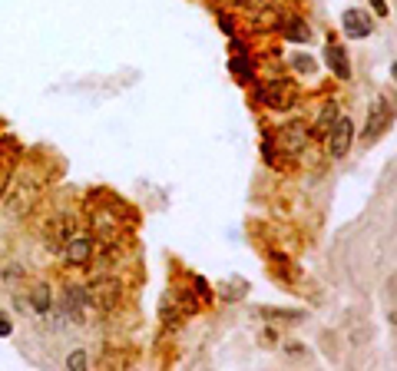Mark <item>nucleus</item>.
Segmentation results:
<instances>
[{"instance_id":"nucleus-12","label":"nucleus","mask_w":397,"mask_h":371,"mask_svg":"<svg viewBox=\"0 0 397 371\" xmlns=\"http://www.w3.org/2000/svg\"><path fill=\"white\" fill-rule=\"evenodd\" d=\"M229 67H232V73L238 77V80H248V77H252V63H248L245 56H235Z\"/></svg>"},{"instance_id":"nucleus-10","label":"nucleus","mask_w":397,"mask_h":371,"mask_svg":"<svg viewBox=\"0 0 397 371\" xmlns=\"http://www.w3.org/2000/svg\"><path fill=\"white\" fill-rule=\"evenodd\" d=\"M30 302H33L37 312H47V308H50V289H47V285H37L33 295H30Z\"/></svg>"},{"instance_id":"nucleus-13","label":"nucleus","mask_w":397,"mask_h":371,"mask_svg":"<svg viewBox=\"0 0 397 371\" xmlns=\"http://www.w3.org/2000/svg\"><path fill=\"white\" fill-rule=\"evenodd\" d=\"M70 368L73 371H83V365H86V355H83V352H73V355H70V361H67Z\"/></svg>"},{"instance_id":"nucleus-2","label":"nucleus","mask_w":397,"mask_h":371,"mask_svg":"<svg viewBox=\"0 0 397 371\" xmlns=\"http://www.w3.org/2000/svg\"><path fill=\"white\" fill-rule=\"evenodd\" d=\"M86 302L96 305V308H103V312L116 308V302H120V282H113V278H99L96 285H90Z\"/></svg>"},{"instance_id":"nucleus-8","label":"nucleus","mask_w":397,"mask_h":371,"mask_svg":"<svg viewBox=\"0 0 397 371\" xmlns=\"http://www.w3.org/2000/svg\"><path fill=\"white\" fill-rule=\"evenodd\" d=\"M338 120V103L334 100H328L325 106H321V116L315 120V126H311V133L315 136H328V129H331V123Z\"/></svg>"},{"instance_id":"nucleus-9","label":"nucleus","mask_w":397,"mask_h":371,"mask_svg":"<svg viewBox=\"0 0 397 371\" xmlns=\"http://www.w3.org/2000/svg\"><path fill=\"white\" fill-rule=\"evenodd\" d=\"M308 37H311V30H308V24H305V20H298V17H291V20L285 24V40L308 43Z\"/></svg>"},{"instance_id":"nucleus-16","label":"nucleus","mask_w":397,"mask_h":371,"mask_svg":"<svg viewBox=\"0 0 397 371\" xmlns=\"http://www.w3.org/2000/svg\"><path fill=\"white\" fill-rule=\"evenodd\" d=\"M371 10L378 17H387V3H384V0H371Z\"/></svg>"},{"instance_id":"nucleus-4","label":"nucleus","mask_w":397,"mask_h":371,"mask_svg":"<svg viewBox=\"0 0 397 371\" xmlns=\"http://www.w3.org/2000/svg\"><path fill=\"white\" fill-rule=\"evenodd\" d=\"M387 123H391V103H387V100H374V103H371V116H368V129H364V136L368 139L381 136Z\"/></svg>"},{"instance_id":"nucleus-11","label":"nucleus","mask_w":397,"mask_h":371,"mask_svg":"<svg viewBox=\"0 0 397 371\" xmlns=\"http://www.w3.org/2000/svg\"><path fill=\"white\" fill-rule=\"evenodd\" d=\"M305 146V129L302 126H288V150L298 152Z\"/></svg>"},{"instance_id":"nucleus-15","label":"nucleus","mask_w":397,"mask_h":371,"mask_svg":"<svg viewBox=\"0 0 397 371\" xmlns=\"http://www.w3.org/2000/svg\"><path fill=\"white\" fill-rule=\"evenodd\" d=\"M10 331H14V325H10V318H7V315H0V338H7Z\"/></svg>"},{"instance_id":"nucleus-14","label":"nucleus","mask_w":397,"mask_h":371,"mask_svg":"<svg viewBox=\"0 0 397 371\" xmlns=\"http://www.w3.org/2000/svg\"><path fill=\"white\" fill-rule=\"evenodd\" d=\"M272 20H278V14H275V10H265V14L259 17V30H268V27H275Z\"/></svg>"},{"instance_id":"nucleus-5","label":"nucleus","mask_w":397,"mask_h":371,"mask_svg":"<svg viewBox=\"0 0 397 371\" xmlns=\"http://www.w3.org/2000/svg\"><path fill=\"white\" fill-rule=\"evenodd\" d=\"M325 63L331 67L334 77H341V80L351 77V60H348V50H344L341 43H328V47H325Z\"/></svg>"},{"instance_id":"nucleus-1","label":"nucleus","mask_w":397,"mask_h":371,"mask_svg":"<svg viewBox=\"0 0 397 371\" xmlns=\"http://www.w3.org/2000/svg\"><path fill=\"white\" fill-rule=\"evenodd\" d=\"M351 139H355V123L348 116H338L328 129V150L334 159H344L348 150H351Z\"/></svg>"},{"instance_id":"nucleus-17","label":"nucleus","mask_w":397,"mask_h":371,"mask_svg":"<svg viewBox=\"0 0 397 371\" xmlns=\"http://www.w3.org/2000/svg\"><path fill=\"white\" fill-rule=\"evenodd\" d=\"M295 67H298V70H305V73H311V70H315V63H311L308 56H298V60H295Z\"/></svg>"},{"instance_id":"nucleus-18","label":"nucleus","mask_w":397,"mask_h":371,"mask_svg":"<svg viewBox=\"0 0 397 371\" xmlns=\"http://www.w3.org/2000/svg\"><path fill=\"white\" fill-rule=\"evenodd\" d=\"M3 186H7V169L0 166V193H3Z\"/></svg>"},{"instance_id":"nucleus-3","label":"nucleus","mask_w":397,"mask_h":371,"mask_svg":"<svg viewBox=\"0 0 397 371\" xmlns=\"http://www.w3.org/2000/svg\"><path fill=\"white\" fill-rule=\"evenodd\" d=\"M341 27H344V33H348V37L364 40V37H371V30H374V20H371V14H364V10L351 7V10H344V14H341Z\"/></svg>"},{"instance_id":"nucleus-6","label":"nucleus","mask_w":397,"mask_h":371,"mask_svg":"<svg viewBox=\"0 0 397 371\" xmlns=\"http://www.w3.org/2000/svg\"><path fill=\"white\" fill-rule=\"evenodd\" d=\"M90 255H93V239H90V235H73L67 242V248H63V259H67L70 265H83Z\"/></svg>"},{"instance_id":"nucleus-7","label":"nucleus","mask_w":397,"mask_h":371,"mask_svg":"<svg viewBox=\"0 0 397 371\" xmlns=\"http://www.w3.org/2000/svg\"><path fill=\"white\" fill-rule=\"evenodd\" d=\"M291 86L288 83H272V86H261V103L265 106H275V110H282V106H291Z\"/></svg>"}]
</instances>
